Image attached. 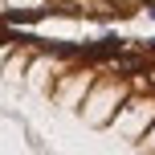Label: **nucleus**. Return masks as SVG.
<instances>
[{
  "label": "nucleus",
  "instance_id": "obj_1",
  "mask_svg": "<svg viewBox=\"0 0 155 155\" xmlns=\"http://www.w3.org/2000/svg\"><path fill=\"white\" fill-rule=\"evenodd\" d=\"M131 82L139 86V90H155V65H147V70H143V74H135Z\"/></svg>",
  "mask_w": 155,
  "mask_h": 155
}]
</instances>
